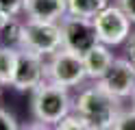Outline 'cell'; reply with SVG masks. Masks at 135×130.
I'll return each instance as SVG.
<instances>
[{
	"instance_id": "6",
	"label": "cell",
	"mask_w": 135,
	"mask_h": 130,
	"mask_svg": "<svg viewBox=\"0 0 135 130\" xmlns=\"http://www.w3.org/2000/svg\"><path fill=\"white\" fill-rule=\"evenodd\" d=\"M98 39L105 46H120L131 37V17L122 11V7L109 4L94 17Z\"/></svg>"
},
{
	"instance_id": "7",
	"label": "cell",
	"mask_w": 135,
	"mask_h": 130,
	"mask_svg": "<svg viewBox=\"0 0 135 130\" xmlns=\"http://www.w3.org/2000/svg\"><path fill=\"white\" fill-rule=\"evenodd\" d=\"M41 82H46V56L20 48L18 67H15L11 87L18 91H33Z\"/></svg>"
},
{
	"instance_id": "22",
	"label": "cell",
	"mask_w": 135,
	"mask_h": 130,
	"mask_svg": "<svg viewBox=\"0 0 135 130\" xmlns=\"http://www.w3.org/2000/svg\"><path fill=\"white\" fill-rule=\"evenodd\" d=\"M133 106H135V95H133Z\"/></svg>"
},
{
	"instance_id": "19",
	"label": "cell",
	"mask_w": 135,
	"mask_h": 130,
	"mask_svg": "<svg viewBox=\"0 0 135 130\" xmlns=\"http://www.w3.org/2000/svg\"><path fill=\"white\" fill-rule=\"evenodd\" d=\"M126 59L135 65V33L129 37V46H126Z\"/></svg>"
},
{
	"instance_id": "20",
	"label": "cell",
	"mask_w": 135,
	"mask_h": 130,
	"mask_svg": "<svg viewBox=\"0 0 135 130\" xmlns=\"http://www.w3.org/2000/svg\"><path fill=\"white\" fill-rule=\"evenodd\" d=\"M20 130H55V128H50L48 124H41V121H35V124H26V126H22Z\"/></svg>"
},
{
	"instance_id": "9",
	"label": "cell",
	"mask_w": 135,
	"mask_h": 130,
	"mask_svg": "<svg viewBox=\"0 0 135 130\" xmlns=\"http://www.w3.org/2000/svg\"><path fill=\"white\" fill-rule=\"evenodd\" d=\"M24 13L31 20L61 22L68 15V0H26Z\"/></svg>"
},
{
	"instance_id": "3",
	"label": "cell",
	"mask_w": 135,
	"mask_h": 130,
	"mask_svg": "<svg viewBox=\"0 0 135 130\" xmlns=\"http://www.w3.org/2000/svg\"><path fill=\"white\" fill-rule=\"evenodd\" d=\"M22 48L31 50L41 56H52L55 52L63 48V33L59 22H48V20H28L24 22V33H22Z\"/></svg>"
},
{
	"instance_id": "12",
	"label": "cell",
	"mask_w": 135,
	"mask_h": 130,
	"mask_svg": "<svg viewBox=\"0 0 135 130\" xmlns=\"http://www.w3.org/2000/svg\"><path fill=\"white\" fill-rule=\"evenodd\" d=\"M22 33H24V22L18 17H9L0 26V46L4 48H22Z\"/></svg>"
},
{
	"instance_id": "8",
	"label": "cell",
	"mask_w": 135,
	"mask_h": 130,
	"mask_svg": "<svg viewBox=\"0 0 135 130\" xmlns=\"http://www.w3.org/2000/svg\"><path fill=\"white\" fill-rule=\"evenodd\" d=\"M105 89L118 100H126L135 95V65L129 59H115L109 72L98 80Z\"/></svg>"
},
{
	"instance_id": "13",
	"label": "cell",
	"mask_w": 135,
	"mask_h": 130,
	"mask_svg": "<svg viewBox=\"0 0 135 130\" xmlns=\"http://www.w3.org/2000/svg\"><path fill=\"white\" fill-rule=\"evenodd\" d=\"M105 7H109V0H68V13L89 20H94Z\"/></svg>"
},
{
	"instance_id": "21",
	"label": "cell",
	"mask_w": 135,
	"mask_h": 130,
	"mask_svg": "<svg viewBox=\"0 0 135 130\" xmlns=\"http://www.w3.org/2000/svg\"><path fill=\"white\" fill-rule=\"evenodd\" d=\"M9 17H11V15H7V13L2 11V9H0V26H2V24H4L7 20H9Z\"/></svg>"
},
{
	"instance_id": "18",
	"label": "cell",
	"mask_w": 135,
	"mask_h": 130,
	"mask_svg": "<svg viewBox=\"0 0 135 130\" xmlns=\"http://www.w3.org/2000/svg\"><path fill=\"white\" fill-rule=\"evenodd\" d=\"M122 11L131 17V22H135V0H120Z\"/></svg>"
},
{
	"instance_id": "4",
	"label": "cell",
	"mask_w": 135,
	"mask_h": 130,
	"mask_svg": "<svg viewBox=\"0 0 135 130\" xmlns=\"http://www.w3.org/2000/svg\"><path fill=\"white\" fill-rule=\"evenodd\" d=\"M85 78H87V69H85V61H83L81 54L61 48L52 56H48L46 80L70 89V87H79Z\"/></svg>"
},
{
	"instance_id": "2",
	"label": "cell",
	"mask_w": 135,
	"mask_h": 130,
	"mask_svg": "<svg viewBox=\"0 0 135 130\" xmlns=\"http://www.w3.org/2000/svg\"><path fill=\"white\" fill-rule=\"evenodd\" d=\"M72 111H74V100L70 98L68 87L46 80L37 89L31 91V113L35 117V121L57 126Z\"/></svg>"
},
{
	"instance_id": "11",
	"label": "cell",
	"mask_w": 135,
	"mask_h": 130,
	"mask_svg": "<svg viewBox=\"0 0 135 130\" xmlns=\"http://www.w3.org/2000/svg\"><path fill=\"white\" fill-rule=\"evenodd\" d=\"M18 56H20V48L0 46V85L2 87L13 85L15 67H18Z\"/></svg>"
},
{
	"instance_id": "1",
	"label": "cell",
	"mask_w": 135,
	"mask_h": 130,
	"mask_svg": "<svg viewBox=\"0 0 135 130\" xmlns=\"http://www.w3.org/2000/svg\"><path fill=\"white\" fill-rule=\"evenodd\" d=\"M122 100L111 95L98 80L85 87L76 98H74V113L81 115L94 130H113L115 119L120 117Z\"/></svg>"
},
{
	"instance_id": "10",
	"label": "cell",
	"mask_w": 135,
	"mask_h": 130,
	"mask_svg": "<svg viewBox=\"0 0 135 130\" xmlns=\"http://www.w3.org/2000/svg\"><path fill=\"white\" fill-rule=\"evenodd\" d=\"M83 61H85V69H87V78H91V80H100L107 72L109 67L113 65V52L109 50V46H105V43H98V46H94L85 56H83Z\"/></svg>"
},
{
	"instance_id": "23",
	"label": "cell",
	"mask_w": 135,
	"mask_h": 130,
	"mask_svg": "<svg viewBox=\"0 0 135 130\" xmlns=\"http://www.w3.org/2000/svg\"><path fill=\"white\" fill-rule=\"evenodd\" d=\"M0 91H2V85H0Z\"/></svg>"
},
{
	"instance_id": "14",
	"label": "cell",
	"mask_w": 135,
	"mask_h": 130,
	"mask_svg": "<svg viewBox=\"0 0 135 130\" xmlns=\"http://www.w3.org/2000/svg\"><path fill=\"white\" fill-rule=\"evenodd\" d=\"M52 128H55V130H94L85 119H83L81 115H76L74 111H72L68 117H63V119L59 121L57 126H52Z\"/></svg>"
},
{
	"instance_id": "15",
	"label": "cell",
	"mask_w": 135,
	"mask_h": 130,
	"mask_svg": "<svg viewBox=\"0 0 135 130\" xmlns=\"http://www.w3.org/2000/svg\"><path fill=\"white\" fill-rule=\"evenodd\" d=\"M113 130H135V106L131 111H122L120 117L115 119Z\"/></svg>"
},
{
	"instance_id": "17",
	"label": "cell",
	"mask_w": 135,
	"mask_h": 130,
	"mask_svg": "<svg viewBox=\"0 0 135 130\" xmlns=\"http://www.w3.org/2000/svg\"><path fill=\"white\" fill-rule=\"evenodd\" d=\"M0 130H20L15 117L9 111H4V108H0Z\"/></svg>"
},
{
	"instance_id": "16",
	"label": "cell",
	"mask_w": 135,
	"mask_h": 130,
	"mask_svg": "<svg viewBox=\"0 0 135 130\" xmlns=\"http://www.w3.org/2000/svg\"><path fill=\"white\" fill-rule=\"evenodd\" d=\"M24 4H26V0H0V9L13 17H18V13L24 11Z\"/></svg>"
},
{
	"instance_id": "5",
	"label": "cell",
	"mask_w": 135,
	"mask_h": 130,
	"mask_svg": "<svg viewBox=\"0 0 135 130\" xmlns=\"http://www.w3.org/2000/svg\"><path fill=\"white\" fill-rule=\"evenodd\" d=\"M59 24H61L63 48L65 50L85 56L94 46L100 43L96 24H94V20H89V17H79V15H70L68 13Z\"/></svg>"
}]
</instances>
